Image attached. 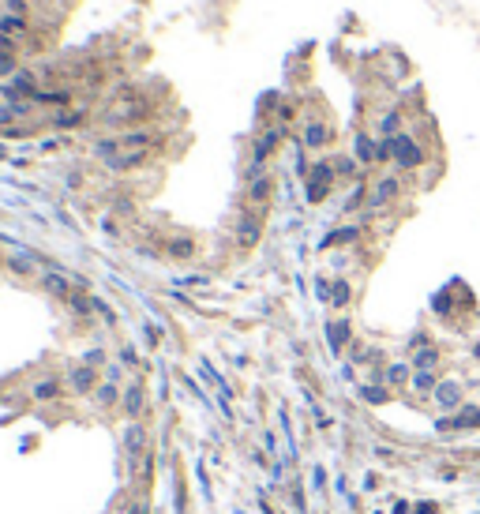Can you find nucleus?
<instances>
[{"instance_id":"1","label":"nucleus","mask_w":480,"mask_h":514,"mask_svg":"<svg viewBox=\"0 0 480 514\" xmlns=\"http://www.w3.org/2000/svg\"><path fill=\"white\" fill-rule=\"evenodd\" d=\"M394 143V158H398V165H405V169H417L420 162H424V151L413 143L409 136H394L391 139Z\"/></svg>"},{"instance_id":"2","label":"nucleus","mask_w":480,"mask_h":514,"mask_svg":"<svg viewBox=\"0 0 480 514\" xmlns=\"http://www.w3.org/2000/svg\"><path fill=\"white\" fill-rule=\"evenodd\" d=\"M462 383H443V387H435V398H439V405L443 410H458L462 405Z\"/></svg>"},{"instance_id":"3","label":"nucleus","mask_w":480,"mask_h":514,"mask_svg":"<svg viewBox=\"0 0 480 514\" xmlns=\"http://www.w3.org/2000/svg\"><path fill=\"white\" fill-rule=\"evenodd\" d=\"M432 364H439L435 349H424V353H417V361H413V368H420V372H432Z\"/></svg>"},{"instance_id":"4","label":"nucleus","mask_w":480,"mask_h":514,"mask_svg":"<svg viewBox=\"0 0 480 514\" xmlns=\"http://www.w3.org/2000/svg\"><path fill=\"white\" fill-rule=\"evenodd\" d=\"M394 195H398V180L391 177V180H383V184H379V192H376V203H386V199H394Z\"/></svg>"},{"instance_id":"5","label":"nucleus","mask_w":480,"mask_h":514,"mask_svg":"<svg viewBox=\"0 0 480 514\" xmlns=\"http://www.w3.org/2000/svg\"><path fill=\"white\" fill-rule=\"evenodd\" d=\"M413 387H417V390H424V394H428V390H435L439 383H435V376H432V372H420L417 379H413Z\"/></svg>"},{"instance_id":"6","label":"nucleus","mask_w":480,"mask_h":514,"mask_svg":"<svg viewBox=\"0 0 480 514\" xmlns=\"http://www.w3.org/2000/svg\"><path fill=\"white\" fill-rule=\"evenodd\" d=\"M386 379H391V383H405V379H409V368H405V364H391Z\"/></svg>"},{"instance_id":"7","label":"nucleus","mask_w":480,"mask_h":514,"mask_svg":"<svg viewBox=\"0 0 480 514\" xmlns=\"http://www.w3.org/2000/svg\"><path fill=\"white\" fill-rule=\"evenodd\" d=\"M360 394H364V402H376V405L386 402V390H383V387H364Z\"/></svg>"},{"instance_id":"8","label":"nucleus","mask_w":480,"mask_h":514,"mask_svg":"<svg viewBox=\"0 0 480 514\" xmlns=\"http://www.w3.org/2000/svg\"><path fill=\"white\" fill-rule=\"evenodd\" d=\"M57 390H60L57 383H42V387H38V398H53Z\"/></svg>"},{"instance_id":"9","label":"nucleus","mask_w":480,"mask_h":514,"mask_svg":"<svg viewBox=\"0 0 480 514\" xmlns=\"http://www.w3.org/2000/svg\"><path fill=\"white\" fill-rule=\"evenodd\" d=\"M394 128H398V113H391V116L383 121V131H394Z\"/></svg>"}]
</instances>
